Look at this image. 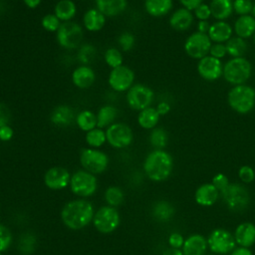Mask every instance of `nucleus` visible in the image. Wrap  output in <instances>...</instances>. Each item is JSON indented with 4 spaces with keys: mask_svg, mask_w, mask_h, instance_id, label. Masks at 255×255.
Segmentation results:
<instances>
[{
    "mask_svg": "<svg viewBox=\"0 0 255 255\" xmlns=\"http://www.w3.org/2000/svg\"><path fill=\"white\" fill-rule=\"evenodd\" d=\"M94 215V206L86 199L72 200L66 203L61 210L63 223L72 230H79L89 225Z\"/></svg>",
    "mask_w": 255,
    "mask_h": 255,
    "instance_id": "nucleus-1",
    "label": "nucleus"
},
{
    "mask_svg": "<svg viewBox=\"0 0 255 255\" xmlns=\"http://www.w3.org/2000/svg\"><path fill=\"white\" fill-rule=\"evenodd\" d=\"M172 169L173 158L164 149H154L150 151L143 161L145 175L155 182L166 180L170 176Z\"/></svg>",
    "mask_w": 255,
    "mask_h": 255,
    "instance_id": "nucleus-2",
    "label": "nucleus"
},
{
    "mask_svg": "<svg viewBox=\"0 0 255 255\" xmlns=\"http://www.w3.org/2000/svg\"><path fill=\"white\" fill-rule=\"evenodd\" d=\"M229 107L238 114H247L255 106V90L247 85L233 86L227 95Z\"/></svg>",
    "mask_w": 255,
    "mask_h": 255,
    "instance_id": "nucleus-3",
    "label": "nucleus"
},
{
    "mask_svg": "<svg viewBox=\"0 0 255 255\" xmlns=\"http://www.w3.org/2000/svg\"><path fill=\"white\" fill-rule=\"evenodd\" d=\"M252 67L244 57L232 58L223 66V78L233 86L243 85L250 78Z\"/></svg>",
    "mask_w": 255,
    "mask_h": 255,
    "instance_id": "nucleus-4",
    "label": "nucleus"
},
{
    "mask_svg": "<svg viewBox=\"0 0 255 255\" xmlns=\"http://www.w3.org/2000/svg\"><path fill=\"white\" fill-rule=\"evenodd\" d=\"M58 44L67 50L78 48L84 39V32L81 25L76 22H63L56 32Z\"/></svg>",
    "mask_w": 255,
    "mask_h": 255,
    "instance_id": "nucleus-5",
    "label": "nucleus"
},
{
    "mask_svg": "<svg viewBox=\"0 0 255 255\" xmlns=\"http://www.w3.org/2000/svg\"><path fill=\"white\" fill-rule=\"evenodd\" d=\"M207 245L213 254H230L236 247L234 235L225 228L213 229L207 237Z\"/></svg>",
    "mask_w": 255,
    "mask_h": 255,
    "instance_id": "nucleus-6",
    "label": "nucleus"
},
{
    "mask_svg": "<svg viewBox=\"0 0 255 255\" xmlns=\"http://www.w3.org/2000/svg\"><path fill=\"white\" fill-rule=\"evenodd\" d=\"M220 196L228 209L235 212L245 210L250 203V194L248 190L245 186L237 182H230L229 186Z\"/></svg>",
    "mask_w": 255,
    "mask_h": 255,
    "instance_id": "nucleus-7",
    "label": "nucleus"
},
{
    "mask_svg": "<svg viewBox=\"0 0 255 255\" xmlns=\"http://www.w3.org/2000/svg\"><path fill=\"white\" fill-rule=\"evenodd\" d=\"M98 187V180L95 174L87 170H78L71 175L70 188L72 192L81 197L93 195Z\"/></svg>",
    "mask_w": 255,
    "mask_h": 255,
    "instance_id": "nucleus-8",
    "label": "nucleus"
},
{
    "mask_svg": "<svg viewBox=\"0 0 255 255\" xmlns=\"http://www.w3.org/2000/svg\"><path fill=\"white\" fill-rule=\"evenodd\" d=\"M92 222L99 232L109 234L119 227L121 217L116 207L107 205L101 207L97 212H95Z\"/></svg>",
    "mask_w": 255,
    "mask_h": 255,
    "instance_id": "nucleus-9",
    "label": "nucleus"
},
{
    "mask_svg": "<svg viewBox=\"0 0 255 255\" xmlns=\"http://www.w3.org/2000/svg\"><path fill=\"white\" fill-rule=\"evenodd\" d=\"M80 162L85 170L93 173L100 174L104 172L109 165L108 155L97 148H84L80 153Z\"/></svg>",
    "mask_w": 255,
    "mask_h": 255,
    "instance_id": "nucleus-10",
    "label": "nucleus"
},
{
    "mask_svg": "<svg viewBox=\"0 0 255 255\" xmlns=\"http://www.w3.org/2000/svg\"><path fill=\"white\" fill-rule=\"evenodd\" d=\"M153 97V91L149 87L142 84H133L127 92V103L130 109L140 112L150 107Z\"/></svg>",
    "mask_w": 255,
    "mask_h": 255,
    "instance_id": "nucleus-11",
    "label": "nucleus"
},
{
    "mask_svg": "<svg viewBox=\"0 0 255 255\" xmlns=\"http://www.w3.org/2000/svg\"><path fill=\"white\" fill-rule=\"evenodd\" d=\"M211 45V40L207 34L196 31L185 40L184 51L190 58L200 60L208 55Z\"/></svg>",
    "mask_w": 255,
    "mask_h": 255,
    "instance_id": "nucleus-12",
    "label": "nucleus"
},
{
    "mask_svg": "<svg viewBox=\"0 0 255 255\" xmlns=\"http://www.w3.org/2000/svg\"><path fill=\"white\" fill-rule=\"evenodd\" d=\"M108 143L115 148H124L128 146L133 139L131 128L123 123H114L106 129Z\"/></svg>",
    "mask_w": 255,
    "mask_h": 255,
    "instance_id": "nucleus-13",
    "label": "nucleus"
},
{
    "mask_svg": "<svg viewBox=\"0 0 255 255\" xmlns=\"http://www.w3.org/2000/svg\"><path fill=\"white\" fill-rule=\"evenodd\" d=\"M134 82L133 71L125 65L111 70L108 77V84L112 90L118 93L128 92Z\"/></svg>",
    "mask_w": 255,
    "mask_h": 255,
    "instance_id": "nucleus-14",
    "label": "nucleus"
},
{
    "mask_svg": "<svg viewBox=\"0 0 255 255\" xmlns=\"http://www.w3.org/2000/svg\"><path fill=\"white\" fill-rule=\"evenodd\" d=\"M199 76L206 81H215L223 74V65L221 60L207 55L200 59L197 64Z\"/></svg>",
    "mask_w": 255,
    "mask_h": 255,
    "instance_id": "nucleus-15",
    "label": "nucleus"
},
{
    "mask_svg": "<svg viewBox=\"0 0 255 255\" xmlns=\"http://www.w3.org/2000/svg\"><path fill=\"white\" fill-rule=\"evenodd\" d=\"M71 174L65 167L53 166L44 174L45 185L52 190L64 189L70 184Z\"/></svg>",
    "mask_w": 255,
    "mask_h": 255,
    "instance_id": "nucleus-16",
    "label": "nucleus"
},
{
    "mask_svg": "<svg viewBox=\"0 0 255 255\" xmlns=\"http://www.w3.org/2000/svg\"><path fill=\"white\" fill-rule=\"evenodd\" d=\"M219 197L220 193L218 189L211 182L202 183L196 188L194 192L195 202L203 207L212 206L216 203Z\"/></svg>",
    "mask_w": 255,
    "mask_h": 255,
    "instance_id": "nucleus-17",
    "label": "nucleus"
},
{
    "mask_svg": "<svg viewBox=\"0 0 255 255\" xmlns=\"http://www.w3.org/2000/svg\"><path fill=\"white\" fill-rule=\"evenodd\" d=\"M233 235L238 246L250 248L255 244V224L250 221L241 222L235 228Z\"/></svg>",
    "mask_w": 255,
    "mask_h": 255,
    "instance_id": "nucleus-18",
    "label": "nucleus"
},
{
    "mask_svg": "<svg viewBox=\"0 0 255 255\" xmlns=\"http://www.w3.org/2000/svg\"><path fill=\"white\" fill-rule=\"evenodd\" d=\"M207 248V238L201 234L194 233L185 238L181 250L183 255H205Z\"/></svg>",
    "mask_w": 255,
    "mask_h": 255,
    "instance_id": "nucleus-19",
    "label": "nucleus"
},
{
    "mask_svg": "<svg viewBox=\"0 0 255 255\" xmlns=\"http://www.w3.org/2000/svg\"><path fill=\"white\" fill-rule=\"evenodd\" d=\"M95 81L96 74L90 66H79L72 73V82L79 89H88L94 85Z\"/></svg>",
    "mask_w": 255,
    "mask_h": 255,
    "instance_id": "nucleus-20",
    "label": "nucleus"
},
{
    "mask_svg": "<svg viewBox=\"0 0 255 255\" xmlns=\"http://www.w3.org/2000/svg\"><path fill=\"white\" fill-rule=\"evenodd\" d=\"M50 120L54 126L66 128L73 124V122L76 120V117L71 107L67 105H60L53 109Z\"/></svg>",
    "mask_w": 255,
    "mask_h": 255,
    "instance_id": "nucleus-21",
    "label": "nucleus"
},
{
    "mask_svg": "<svg viewBox=\"0 0 255 255\" xmlns=\"http://www.w3.org/2000/svg\"><path fill=\"white\" fill-rule=\"evenodd\" d=\"M193 18L191 11L182 7L171 14L169 17V25L176 31H186L192 25Z\"/></svg>",
    "mask_w": 255,
    "mask_h": 255,
    "instance_id": "nucleus-22",
    "label": "nucleus"
},
{
    "mask_svg": "<svg viewBox=\"0 0 255 255\" xmlns=\"http://www.w3.org/2000/svg\"><path fill=\"white\" fill-rule=\"evenodd\" d=\"M232 27L225 21H216L210 25L208 30V37L211 42L214 43H224L227 42L232 37Z\"/></svg>",
    "mask_w": 255,
    "mask_h": 255,
    "instance_id": "nucleus-23",
    "label": "nucleus"
},
{
    "mask_svg": "<svg viewBox=\"0 0 255 255\" xmlns=\"http://www.w3.org/2000/svg\"><path fill=\"white\" fill-rule=\"evenodd\" d=\"M128 6V0H96V8L106 17L122 14Z\"/></svg>",
    "mask_w": 255,
    "mask_h": 255,
    "instance_id": "nucleus-24",
    "label": "nucleus"
},
{
    "mask_svg": "<svg viewBox=\"0 0 255 255\" xmlns=\"http://www.w3.org/2000/svg\"><path fill=\"white\" fill-rule=\"evenodd\" d=\"M83 24L85 29L90 32L101 31L106 24V16L97 8H91L83 16Z\"/></svg>",
    "mask_w": 255,
    "mask_h": 255,
    "instance_id": "nucleus-25",
    "label": "nucleus"
},
{
    "mask_svg": "<svg viewBox=\"0 0 255 255\" xmlns=\"http://www.w3.org/2000/svg\"><path fill=\"white\" fill-rule=\"evenodd\" d=\"M234 31L237 37L247 39L255 35V18L252 15H243L234 23Z\"/></svg>",
    "mask_w": 255,
    "mask_h": 255,
    "instance_id": "nucleus-26",
    "label": "nucleus"
},
{
    "mask_svg": "<svg viewBox=\"0 0 255 255\" xmlns=\"http://www.w3.org/2000/svg\"><path fill=\"white\" fill-rule=\"evenodd\" d=\"M211 16L218 21H224L229 18L233 12L232 0H211L209 4Z\"/></svg>",
    "mask_w": 255,
    "mask_h": 255,
    "instance_id": "nucleus-27",
    "label": "nucleus"
},
{
    "mask_svg": "<svg viewBox=\"0 0 255 255\" xmlns=\"http://www.w3.org/2000/svg\"><path fill=\"white\" fill-rule=\"evenodd\" d=\"M172 8V0H144V9L152 17H162Z\"/></svg>",
    "mask_w": 255,
    "mask_h": 255,
    "instance_id": "nucleus-28",
    "label": "nucleus"
},
{
    "mask_svg": "<svg viewBox=\"0 0 255 255\" xmlns=\"http://www.w3.org/2000/svg\"><path fill=\"white\" fill-rule=\"evenodd\" d=\"M174 213H175L174 206L166 200L156 201L151 208L152 216L159 222L169 221L173 217Z\"/></svg>",
    "mask_w": 255,
    "mask_h": 255,
    "instance_id": "nucleus-29",
    "label": "nucleus"
},
{
    "mask_svg": "<svg viewBox=\"0 0 255 255\" xmlns=\"http://www.w3.org/2000/svg\"><path fill=\"white\" fill-rule=\"evenodd\" d=\"M54 12L61 22H69L76 16L77 6L73 0H60L55 5Z\"/></svg>",
    "mask_w": 255,
    "mask_h": 255,
    "instance_id": "nucleus-30",
    "label": "nucleus"
},
{
    "mask_svg": "<svg viewBox=\"0 0 255 255\" xmlns=\"http://www.w3.org/2000/svg\"><path fill=\"white\" fill-rule=\"evenodd\" d=\"M160 115L155 108L148 107L138 113L137 124L144 129H152L159 122Z\"/></svg>",
    "mask_w": 255,
    "mask_h": 255,
    "instance_id": "nucleus-31",
    "label": "nucleus"
},
{
    "mask_svg": "<svg viewBox=\"0 0 255 255\" xmlns=\"http://www.w3.org/2000/svg\"><path fill=\"white\" fill-rule=\"evenodd\" d=\"M118 110L112 105L103 106L97 113V128H105L115 123Z\"/></svg>",
    "mask_w": 255,
    "mask_h": 255,
    "instance_id": "nucleus-32",
    "label": "nucleus"
},
{
    "mask_svg": "<svg viewBox=\"0 0 255 255\" xmlns=\"http://www.w3.org/2000/svg\"><path fill=\"white\" fill-rule=\"evenodd\" d=\"M76 125L83 131H89L97 128V115L90 110H84L76 116Z\"/></svg>",
    "mask_w": 255,
    "mask_h": 255,
    "instance_id": "nucleus-33",
    "label": "nucleus"
},
{
    "mask_svg": "<svg viewBox=\"0 0 255 255\" xmlns=\"http://www.w3.org/2000/svg\"><path fill=\"white\" fill-rule=\"evenodd\" d=\"M227 54L233 58L243 57L247 50V44L244 39L240 37H231L225 44Z\"/></svg>",
    "mask_w": 255,
    "mask_h": 255,
    "instance_id": "nucleus-34",
    "label": "nucleus"
},
{
    "mask_svg": "<svg viewBox=\"0 0 255 255\" xmlns=\"http://www.w3.org/2000/svg\"><path fill=\"white\" fill-rule=\"evenodd\" d=\"M86 142L92 148H98L107 141L106 130L100 128H95L86 132Z\"/></svg>",
    "mask_w": 255,
    "mask_h": 255,
    "instance_id": "nucleus-35",
    "label": "nucleus"
},
{
    "mask_svg": "<svg viewBox=\"0 0 255 255\" xmlns=\"http://www.w3.org/2000/svg\"><path fill=\"white\" fill-rule=\"evenodd\" d=\"M36 245H37V239L34 234L30 232L23 233L19 238L18 250L23 255H30L35 251Z\"/></svg>",
    "mask_w": 255,
    "mask_h": 255,
    "instance_id": "nucleus-36",
    "label": "nucleus"
},
{
    "mask_svg": "<svg viewBox=\"0 0 255 255\" xmlns=\"http://www.w3.org/2000/svg\"><path fill=\"white\" fill-rule=\"evenodd\" d=\"M168 135L162 128H154L149 134V142L155 149H163L166 146Z\"/></svg>",
    "mask_w": 255,
    "mask_h": 255,
    "instance_id": "nucleus-37",
    "label": "nucleus"
},
{
    "mask_svg": "<svg viewBox=\"0 0 255 255\" xmlns=\"http://www.w3.org/2000/svg\"><path fill=\"white\" fill-rule=\"evenodd\" d=\"M124 192L118 186H110L105 192V199L110 206L116 207L123 203L124 201Z\"/></svg>",
    "mask_w": 255,
    "mask_h": 255,
    "instance_id": "nucleus-38",
    "label": "nucleus"
},
{
    "mask_svg": "<svg viewBox=\"0 0 255 255\" xmlns=\"http://www.w3.org/2000/svg\"><path fill=\"white\" fill-rule=\"evenodd\" d=\"M104 59L106 64L114 69V68H118L120 66L123 65V54L120 50L116 49V48H109L108 50H106L105 55H104Z\"/></svg>",
    "mask_w": 255,
    "mask_h": 255,
    "instance_id": "nucleus-39",
    "label": "nucleus"
},
{
    "mask_svg": "<svg viewBox=\"0 0 255 255\" xmlns=\"http://www.w3.org/2000/svg\"><path fill=\"white\" fill-rule=\"evenodd\" d=\"M96 57V49L93 45L84 44L80 47L78 52V60L83 64L88 66Z\"/></svg>",
    "mask_w": 255,
    "mask_h": 255,
    "instance_id": "nucleus-40",
    "label": "nucleus"
},
{
    "mask_svg": "<svg viewBox=\"0 0 255 255\" xmlns=\"http://www.w3.org/2000/svg\"><path fill=\"white\" fill-rule=\"evenodd\" d=\"M61 24V21L55 14H47L41 20L42 27L48 32H57Z\"/></svg>",
    "mask_w": 255,
    "mask_h": 255,
    "instance_id": "nucleus-41",
    "label": "nucleus"
},
{
    "mask_svg": "<svg viewBox=\"0 0 255 255\" xmlns=\"http://www.w3.org/2000/svg\"><path fill=\"white\" fill-rule=\"evenodd\" d=\"M253 2L251 0H234L233 1V11L239 16L250 15L253 9Z\"/></svg>",
    "mask_w": 255,
    "mask_h": 255,
    "instance_id": "nucleus-42",
    "label": "nucleus"
},
{
    "mask_svg": "<svg viewBox=\"0 0 255 255\" xmlns=\"http://www.w3.org/2000/svg\"><path fill=\"white\" fill-rule=\"evenodd\" d=\"M118 43H119L122 51L128 52L133 48L135 39H134L133 34H131L130 32H124L120 35V37L118 39Z\"/></svg>",
    "mask_w": 255,
    "mask_h": 255,
    "instance_id": "nucleus-43",
    "label": "nucleus"
},
{
    "mask_svg": "<svg viewBox=\"0 0 255 255\" xmlns=\"http://www.w3.org/2000/svg\"><path fill=\"white\" fill-rule=\"evenodd\" d=\"M12 243V233L8 227L0 224V253L6 251Z\"/></svg>",
    "mask_w": 255,
    "mask_h": 255,
    "instance_id": "nucleus-44",
    "label": "nucleus"
},
{
    "mask_svg": "<svg viewBox=\"0 0 255 255\" xmlns=\"http://www.w3.org/2000/svg\"><path fill=\"white\" fill-rule=\"evenodd\" d=\"M211 183L218 189V191H219V193L221 195L226 190V188L229 186L230 181H229L228 177L224 173L218 172V173H216L212 177Z\"/></svg>",
    "mask_w": 255,
    "mask_h": 255,
    "instance_id": "nucleus-45",
    "label": "nucleus"
},
{
    "mask_svg": "<svg viewBox=\"0 0 255 255\" xmlns=\"http://www.w3.org/2000/svg\"><path fill=\"white\" fill-rule=\"evenodd\" d=\"M238 176L243 183H251L255 179V170L250 165H242L238 169Z\"/></svg>",
    "mask_w": 255,
    "mask_h": 255,
    "instance_id": "nucleus-46",
    "label": "nucleus"
},
{
    "mask_svg": "<svg viewBox=\"0 0 255 255\" xmlns=\"http://www.w3.org/2000/svg\"><path fill=\"white\" fill-rule=\"evenodd\" d=\"M194 15L199 21H207L211 17V11L209 8V5L207 4H200L198 7H196L194 10Z\"/></svg>",
    "mask_w": 255,
    "mask_h": 255,
    "instance_id": "nucleus-47",
    "label": "nucleus"
},
{
    "mask_svg": "<svg viewBox=\"0 0 255 255\" xmlns=\"http://www.w3.org/2000/svg\"><path fill=\"white\" fill-rule=\"evenodd\" d=\"M227 54V50H226V46L223 43H214L211 45L210 47V51H209V55L221 60L223 57H225V55Z\"/></svg>",
    "mask_w": 255,
    "mask_h": 255,
    "instance_id": "nucleus-48",
    "label": "nucleus"
},
{
    "mask_svg": "<svg viewBox=\"0 0 255 255\" xmlns=\"http://www.w3.org/2000/svg\"><path fill=\"white\" fill-rule=\"evenodd\" d=\"M184 240L185 239L183 238V236L179 232H172V233H170L169 236H168V239H167L169 247L178 248V249L182 248Z\"/></svg>",
    "mask_w": 255,
    "mask_h": 255,
    "instance_id": "nucleus-49",
    "label": "nucleus"
},
{
    "mask_svg": "<svg viewBox=\"0 0 255 255\" xmlns=\"http://www.w3.org/2000/svg\"><path fill=\"white\" fill-rule=\"evenodd\" d=\"M11 120V112L9 108L3 104L0 103V128L6 125H9V122Z\"/></svg>",
    "mask_w": 255,
    "mask_h": 255,
    "instance_id": "nucleus-50",
    "label": "nucleus"
},
{
    "mask_svg": "<svg viewBox=\"0 0 255 255\" xmlns=\"http://www.w3.org/2000/svg\"><path fill=\"white\" fill-rule=\"evenodd\" d=\"M14 135L13 128L9 126H3L0 128V141H9Z\"/></svg>",
    "mask_w": 255,
    "mask_h": 255,
    "instance_id": "nucleus-51",
    "label": "nucleus"
},
{
    "mask_svg": "<svg viewBox=\"0 0 255 255\" xmlns=\"http://www.w3.org/2000/svg\"><path fill=\"white\" fill-rule=\"evenodd\" d=\"M179 2L183 8H186V9L192 11L196 7H198L200 4H202L203 0H179Z\"/></svg>",
    "mask_w": 255,
    "mask_h": 255,
    "instance_id": "nucleus-52",
    "label": "nucleus"
},
{
    "mask_svg": "<svg viewBox=\"0 0 255 255\" xmlns=\"http://www.w3.org/2000/svg\"><path fill=\"white\" fill-rule=\"evenodd\" d=\"M230 255H253V252L250 250V248L246 247H235V249L230 253Z\"/></svg>",
    "mask_w": 255,
    "mask_h": 255,
    "instance_id": "nucleus-53",
    "label": "nucleus"
},
{
    "mask_svg": "<svg viewBox=\"0 0 255 255\" xmlns=\"http://www.w3.org/2000/svg\"><path fill=\"white\" fill-rule=\"evenodd\" d=\"M155 109L160 116H164L170 111V106L166 102H160V103H158V105L156 106Z\"/></svg>",
    "mask_w": 255,
    "mask_h": 255,
    "instance_id": "nucleus-54",
    "label": "nucleus"
},
{
    "mask_svg": "<svg viewBox=\"0 0 255 255\" xmlns=\"http://www.w3.org/2000/svg\"><path fill=\"white\" fill-rule=\"evenodd\" d=\"M209 28H210V24L208 23V21H199L197 24V31L200 33L207 34Z\"/></svg>",
    "mask_w": 255,
    "mask_h": 255,
    "instance_id": "nucleus-55",
    "label": "nucleus"
},
{
    "mask_svg": "<svg viewBox=\"0 0 255 255\" xmlns=\"http://www.w3.org/2000/svg\"><path fill=\"white\" fill-rule=\"evenodd\" d=\"M162 255H183V252L181 249L169 247L163 251Z\"/></svg>",
    "mask_w": 255,
    "mask_h": 255,
    "instance_id": "nucleus-56",
    "label": "nucleus"
},
{
    "mask_svg": "<svg viewBox=\"0 0 255 255\" xmlns=\"http://www.w3.org/2000/svg\"><path fill=\"white\" fill-rule=\"evenodd\" d=\"M41 1L42 0H23L24 4L30 9H35V8L39 7L41 4Z\"/></svg>",
    "mask_w": 255,
    "mask_h": 255,
    "instance_id": "nucleus-57",
    "label": "nucleus"
},
{
    "mask_svg": "<svg viewBox=\"0 0 255 255\" xmlns=\"http://www.w3.org/2000/svg\"><path fill=\"white\" fill-rule=\"evenodd\" d=\"M252 16L255 18V3L253 4V9H252Z\"/></svg>",
    "mask_w": 255,
    "mask_h": 255,
    "instance_id": "nucleus-58",
    "label": "nucleus"
},
{
    "mask_svg": "<svg viewBox=\"0 0 255 255\" xmlns=\"http://www.w3.org/2000/svg\"><path fill=\"white\" fill-rule=\"evenodd\" d=\"M205 255H215V254H213V253H211V254H205Z\"/></svg>",
    "mask_w": 255,
    "mask_h": 255,
    "instance_id": "nucleus-59",
    "label": "nucleus"
},
{
    "mask_svg": "<svg viewBox=\"0 0 255 255\" xmlns=\"http://www.w3.org/2000/svg\"><path fill=\"white\" fill-rule=\"evenodd\" d=\"M254 41H255V36H254Z\"/></svg>",
    "mask_w": 255,
    "mask_h": 255,
    "instance_id": "nucleus-60",
    "label": "nucleus"
},
{
    "mask_svg": "<svg viewBox=\"0 0 255 255\" xmlns=\"http://www.w3.org/2000/svg\"><path fill=\"white\" fill-rule=\"evenodd\" d=\"M0 255H2V254H1V253H0Z\"/></svg>",
    "mask_w": 255,
    "mask_h": 255,
    "instance_id": "nucleus-61",
    "label": "nucleus"
}]
</instances>
